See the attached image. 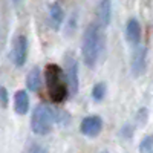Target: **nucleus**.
Instances as JSON below:
<instances>
[{
	"instance_id": "2eb2a0df",
	"label": "nucleus",
	"mask_w": 153,
	"mask_h": 153,
	"mask_svg": "<svg viewBox=\"0 0 153 153\" xmlns=\"http://www.w3.org/2000/svg\"><path fill=\"white\" fill-rule=\"evenodd\" d=\"M28 153H49L48 149L42 144H32L29 149H28Z\"/></svg>"
},
{
	"instance_id": "1a4fd4ad",
	"label": "nucleus",
	"mask_w": 153,
	"mask_h": 153,
	"mask_svg": "<svg viewBox=\"0 0 153 153\" xmlns=\"http://www.w3.org/2000/svg\"><path fill=\"white\" fill-rule=\"evenodd\" d=\"M110 17H112V5L109 0H103L97 5V19H98V25L101 28H106L110 23Z\"/></svg>"
},
{
	"instance_id": "f3484780",
	"label": "nucleus",
	"mask_w": 153,
	"mask_h": 153,
	"mask_svg": "<svg viewBox=\"0 0 153 153\" xmlns=\"http://www.w3.org/2000/svg\"><path fill=\"white\" fill-rule=\"evenodd\" d=\"M103 153H106V152H103Z\"/></svg>"
},
{
	"instance_id": "0eeeda50",
	"label": "nucleus",
	"mask_w": 153,
	"mask_h": 153,
	"mask_svg": "<svg viewBox=\"0 0 153 153\" xmlns=\"http://www.w3.org/2000/svg\"><path fill=\"white\" fill-rule=\"evenodd\" d=\"M66 84H68V91H71L72 94L78 92V86H80V80H78V61L75 58H68L66 61Z\"/></svg>"
},
{
	"instance_id": "6e6552de",
	"label": "nucleus",
	"mask_w": 153,
	"mask_h": 153,
	"mask_svg": "<svg viewBox=\"0 0 153 153\" xmlns=\"http://www.w3.org/2000/svg\"><path fill=\"white\" fill-rule=\"evenodd\" d=\"M141 25L136 19H129L126 23V37H127V42L132 43L133 46L139 45L141 42Z\"/></svg>"
},
{
	"instance_id": "f8f14e48",
	"label": "nucleus",
	"mask_w": 153,
	"mask_h": 153,
	"mask_svg": "<svg viewBox=\"0 0 153 153\" xmlns=\"http://www.w3.org/2000/svg\"><path fill=\"white\" fill-rule=\"evenodd\" d=\"M26 86L32 92L40 91V87H42V72H40V68L38 66H35L29 71V74L26 76Z\"/></svg>"
},
{
	"instance_id": "4468645a",
	"label": "nucleus",
	"mask_w": 153,
	"mask_h": 153,
	"mask_svg": "<svg viewBox=\"0 0 153 153\" xmlns=\"http://www.w3.org/2000/svg\"><path fill=\"white\" fill-rule=\"evenodd\" d=\"M139 153H153V133L139 143Z\"/></svg>"
},
{
	"instance_id": "f03ea898",
	"label": "nucleus",
	"mask_w": 153,
	"mask_h": 153,
	"mask_svg": "<svg viewBox=\"0 0 153 153\" xmlns=\"http://www.w3.org/2000/svg\"><path fill=\"white\" fill-rule=\"evenodd\" d=\"M45 78L48 86V94L54 103H63L68 98V84L63 78V71L58 65L51 63L45 69Z\"/></svg>"
},
{
	"instance_id": "39448f33",
	"label": "nucleus",
	"mask_w": 153,
	"mask_h": 153,
	"mask_svg": "<svg viewBox=\"0 0 153 153\" xmlns=\"http://www.w3.org/2000/svg\"><path fill=\"white\" fill-rule=\"evenodd\" d=\"M132 74L133 76H141L146 72L147 68V49L144 45H136L133 46L132 52Z\"/></svg>"
},
{
	"instance_id": "423d86ee",
	"label": "nucleus",
	"mask_w": 153,
	"mask_h": 153,
	"mask_svg": "<svg viewBox=\"0 0 153 153\" xmlns=\"http://www.w3.org/2000/svg\"><path fill=\"white\" fill-rule=\"evenodd\" d=\"M103 130V120L97 115H91V117L83 118L80 124V132L89 138H95L100 135V132Z\"/></svg>"
},
{
	"instance_id": "20e7f679",
	"label": "nucleus",
	"mask_w": 153,
	"mask_h": 153,
	"mask_svg": "<svg viewBox=\"0 0 153 153\" xmlns=\"http://www.w3.org/2000/svg\"><path fill=\"white\" fill-rule=\"evenodd\" d=\"M28 37L26 35H17L12 42V51H11V58H12V63L16 66H23L25 61L28 58Z\"/></svg>"
},
{
	"instance_id": "dca6fc26",
	"label": "nucleus",
	"mask_w": 153,
	"mask_h": 153,
	"mask_svg": "<svg viewBox=\"0 0 153 153\" xmlns=\"http://www.w3.org/2000/svg\"><path fill=\"white\" fill-rule=\"evenodd\" d=\"M0 104H2L3 107L8 106V91L3 86H0Z\"/></svg>"
},
{
	"instance_id": "ddd939ff",
	"label": "nucleus",
	"mask_w": 153,
	"mask_h": 153,
	"mask_svg": "<svg viewBox=\"0 0 153 153\" xmlns=\"http://www.w3.org/2000/svg\"><path fill=\"white\" fill-rule=\"evenodd\" d=\"M106 91H107V87H106V83H97L92 89V97L95 101H101L104 97H106Z\"/></svg>"
},
{
	"instance_id": "7ed1b4c3",
	"label": "nucleus",
	"mask_w": 153,
	"mask_h": 153,
	"mask_svg": "<svg viewBox=\"0 0 153 153\" xmlns=\"http://www.w3.org/2000/svg\"><path fill=\"white\" fill-rule=\"evenodd\" d=\"M55 123V112L48 104H38L31 115V129L37 135H48Z\"/></svg>"
},
{
	"instance_id": "9d476101",
	"label": "nucleus",
	"mask_w": 153,
	"mask_h": 153,
	"mask_svg": "<svg viewBox=\"0 0 153 153\" xmlns=\"http://www.w3.org/2000/svg\"><path fill=\"white\" fill-rule=\"evenodd\" d=\"M48 11H49V19H51V23H52V28L54 29H58L60 25L63 23V19H65L63 8L60 6V3L52 2V3H49Z\"/></svg>"
},
{
	"instance_id": "9b49d317",
	"label": "nucleus",
	"mask_w": 153,
	"mask_h": 153,
	"mask_svg": "<svg viewBox=\"0 0 153 153\" xmlns=\"http://www.w3.org/2000/svg\"><path fill=\"white\" fill-rule=\"evenodd\" d=\"M14 109L19 115H25L29 110V97L26 91H17L14 95Z\"/></svg>"
},
{
	"instance_id": "f257e3e1",
	"label": "nucleus",
	"mask_w": 153,
	"mask_h": 153,
	"mask_svg": "<svg viewBox=\"0 0 153 153\" xmlns=\"http://www.w3.org/2000/svg\"><path fill=\"white\" fill-rule=\"evenodd\" d=\"M104 49V31L98 23L87 25L83 34L81 54L87 68H95Z\"/></svg>"
}]
</instances>
